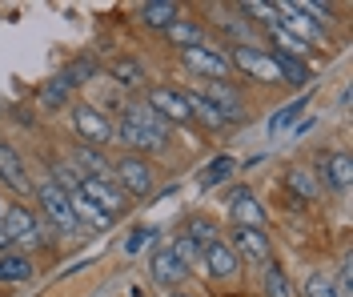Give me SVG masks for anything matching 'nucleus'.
I'll return each instance as SVG.
<instances>
[{
	"label": "nucleus",
	"instance_id": "412c9836",
	"mask_svg": "<svg viewBox=\"0 0 353 297\" xmlns=\"http://www.w3.org/2000/svg\"><path fill=\"white\" fill-rule=\"evenodd\" d=\"M181 96H185V105H189V121L197 116L201 125H205V129H213V133H221V129L229 125V121H225V116H221L217 109H213V105H209V101H205V96H201L197 89H181Z\"/></svg>",
	"mask_w": 353,
	"mask_h": 297
},
{
	"label": "nucleus",
	"instance_id": "c85d7f7f",
	"mask_svg": "<svg viewBox=\"0 0 353 297\" xmlns=\"http://www.w3.org/2000/svg\"><path fill=\"white\" fill-rule=\"evenodd\" d=\"M233 169H237V161H233V157H217L205 173H201V189H213V185L229 181V177H233Z\"/></svg>",
	"mask_w": 353,
	"mask_h": 297
},
{
	"label": "nucleus",
	"instance_id": "4c0bfd02",
	"mask_svg": "<svg viewBox=\"0 0 353 297\" xmlns=\"http://www.w3.org/2000/svg\"><path fill=\"white\" fill-rule=\"evenodd\" d=\"M297 8H301V12H309V21L317 24V28L330 21V12H333V4H317V0H305V4H297Z\"/></svg>",
	"mask_w": 353,
	"mask_h": 297
},
{
	"label": "nucleus",
	"instance_id": "7c9ffc66",
	"mask_svg": "<svg viewBox=\"0 0 353 297\" xmlns=\"http://www.w3.org/2000/svg\"><path fill=\"white\" fill-rule=\"evenodd\" d=\"M169 249H173V257L185 265V269H197V261H201V249L185 237V233H176L173 241H169Z\"/></svg>",
	"mask_w": 353,
	"mask_h": 297
},
{
	"label": "nucleus",
	"instance_id": "5701e85b",
	"mask_svg": "<svg viewBox=\"0 0 353 297\" xmlns=\"http://www.w3.org/2000/svg\"><path fill=\"white\" fill-rule=\"evenodd\" d=\"M273 57V65L281 72V85H293V89H305L309 81H313V72L301 57H289V52H269Z\"/></svg>",
	"mask_w": 353,
	"mask_h": 297
},
{
	"label": "nucleus",
	"instance_id": "a19ab883",
	"mask_svg": "<svg viewBox=\"0 0 353 297\" xmlns=\"http://www.w3.org/2000/svg\"><path fill=\"white\" fill-rule=\"evenodd\" d=\"M0 217H4V205H0Z\"/></svg>",
	"mask_w": 353,
	"mask_h": 297
},
{
	"label": "nucleus",
	"instance_id": "cd10ccee",
	"mask_svg": "<svg viewBox=\"0 0 353 297\" xmlns=\"http://www.w3.org/2000/svg\"><path fill=\"white\" fill-rule=\"evenodd\" d=\"M109 72L121 81V85H141V81H145V65L132 61V57H117V61L109 65Z\"/></svg>",
	"mask_w": 353,
	"mask_h": 297
},
{
	"label": "nucleus",
	"instance_id": "dca6fc26",
	"mask_svg": "<svg viewBox=\"0 0 353 297\" xmlns=\"http://www.w3.org/2000/svg\"><path fill=\"white\" fill-rule=\"evenodd\" d=\"M72 157H77L72 165H77L85 177H97V181H112V161L105 157L101 149H92V145H85V141H81V145H72Z\"/></svg>",
	"mask_w": 353,
	"mask_h": 297
},
{
	"label": "nucleus",
	"instance_id": "b1692460",
	"mask_svg": "<svg viewBox=\"0 0 353 297\" xmlns=\"http://www.w3.org/2000/svg\"><path fill=\"white\" fill-rule=\"evenodd\" d=\"M165 37H169V45H176L181 52L205 45V28H201L197 21H173L169 28H165Z\"/></svg>",
	"mask_w": 353,
	"mask_h": 297
},
{
	"label": "nucleus",
	"instance_id": "39448f33",
	"mask_svg": "<svg viewBox=\"0 0 353 297\" xmlns=\"http://www.w3.org/2000/svg\"><path fill=\"white\" fill-rule=\"evenodd\" d=\"M72 125H77L81 141L92 145V149H101V145L112 141V121H109V113H101L97 105H77V109H72Z\"/></svg>",
	"mask_w": 353,
	"mask_h": 297
},
{
	"label": "nucleus",
	"instance_id": "ea45409f",
	"mask_svg": "<svg viewBox=\"0 0 353 297\" xmlns=\"http://www.w3.org/2000/svg\"><path fill=\"white\" fill-rule=\"evenodd\" d=\"M169 297H189V294H176V289H173V294H169Z\"/></svg>",
	"mask_w": 353,
	"mask_h": 297
},
{
	"label": "nucleus",
	"instance_id": "a878e982",
	"mask_svg": "<svg viewBox=\"0 0 353 297\" xmlns=\"http://www.w3.org/2000/svg\"><path fill=\"white\" fill-rule=\"evenodd\" d=\"M48 173H52V185H57V189H65V193H77L81 181H85V173H81L72 161H52V165H48Z\"/></svg>",
	"mask_w": 353,
	"mask_h": 297
},
{
	"label": "nucleus",
	"instance_id": "e433bc0d",
	"mask_svg": "<svg viewBox=\"0 0 353 297\" xmlns=\"http://www.w3.org/2000/svg\"><path fill=\"white\" fill-rule=\"evenodd\" d=\"M153 237H157V229H149V225L132 229L129 241H125V253H141V249H145V241H153Z\"/></svg>",
	"mask_w": 353,
	"mask_h": 297
},
{
	"label": "nucleus",
	"instance_id": "7ed1b4c3",
	"mask_svg": "<svg viewBox=\"0 0 353 297\" xmlns=\"http://www.w3.org/2000/svg\"><path fill=\"white\" fill-rule=\"evenodd\" d=\"M32 193H37V201H41L44 217L61 229V233H81V221H77L72 209H68V193L65 189H57L52 181H41V185H32Z\"/></svg>",
	"mask_w": 353,
	"mask_h": 297
},
{
	"label": "nucleus",
	"instance_id": "f8f14e48",
	"mask_svg": "<svg viewBox=\"0 0 353 297\" xmlns=\"http://www.w3.org/2000/svg\"><path fill=\"white\" fill-rule=\"evenodd\" d=\"M0 181L8 185L12 193H21V197H28L32 193V181H28V169H24L21 153L8 145V141H0Z\"/></svg>",
	"mask_w": 353,
	"mask_h": 297
},
{
	"label": "nucleus",
	"instance_id": "20e7f679",
	"mask_svg": "<svg viewBox=\"0 0 353 297\" xmlns=\"http://www.w3.org/2000/svg\"><path fill=\"white\" fill-rule=\"evenodd\" d=\"M185 57V65L197 72L201 81H225L229 76V48L225 45H201V48H189V52H181Z\"/></svg>",
	"mask_w": 353,
	"mask_h": 297
},
{
	"label": "nucleus",
	"instance_id": "2f4dec72",
	"mask_svg": "<svg viewBox=\"0 0 353 297\" xmlns=\"http://www.w3.org/2000/svg\"><path fill=\"white\" fill-rule=\"evenodd\" d=\"M241 12H249V21L265 24V28L281 24V17H277V4H265V0H249V4H241Z\"/></svg>",
	"mask_w": 353,
	"mask_h": 297
},
{
	"label": "nucleus",
	"instance_id": "f3484780",
	"mask_svg": "<svg viewBox=\"0 0 353 297\" xmlns=\"http://www.w3.org/2000/svg\"><path fill=\"white\" fill-rule=\"evenodd\" d=\"M137 21L145 24V28H169L173 21H181V4L173 0H149V4H137Z\"/></svg>",
	"mask_w": 353,
	"mask_h": 297
},
{
	"label": "nucleus",
	"instance_id": "a211bd4d",
	"mask_svg": "<svg viewBox=\"0 0 353 297\" xmlns=\"http://www.w3.org/2000/svg\"><path fill=\"white\" fill-rule=\"evenodd\" d=\"M277 17H281V28H285V32H293L297 41H305V45L321 37V28L309 21V17L301 12V8H297V4H277Z\"/></svg>",
	"mask_w": 353,
	"mask_h": 297
},
{
	"label": "nucleus",
	"instance_id": "4468645a",
	"mask_svg": "<svg viewBox=\"0 0 353 297\" xmlns=\"http://www.w3.org/2000/svg\"><path fill=\"white\" fill-rule=\"evenodd\" d=\"M229 213H233V221L241 229H265V209L249 189H233L229 193Z\"/></svg>",
	"mask_w": 353,
	"mask_h": 297
},
{
	"label": "nucleus",
	"instance_id": "0eeeda50",
	"mask_svg": "<svg viewBox=\"0 0 353 297\" xmlns=\"http://www.w3.org/2000/svg\"><path fill=\"white\" fill-rule=\"evenodd\" d=\"M149 274H153L157 285H165V289L173 294L176 285L189 277V269H185V265L173 257V249H169V245H157V249L149 253Z\"/></svg>",
	"mask_w": 353,
	"mask_h": 297
},
{
	"label": "nucleus",
	"instance_id": "4be33fe9",
	"mask_svg": "<svg viewBox=\"0 0 353 297\" xmlns=\"http://www.w3.org/2000/svg\"><path fill=\"white\" fill-rule=\"evenodd\" d=\"M125 121L141 125V129H149V133H153V137H161V141H169V133H173V125H169L165 116H157L145 101H132L129 109H125Z\"/></svg>",
	"mask_w": 353,
	"mask_h": 297
},
{
	"label": "nucleus",
	"instance_id": "ddd939ff",
	"mask_svg": "<svg viewBox=\"0 0 353 297\" xmlns=\"http://www.w3.org/2000/svg\"><path fill=\"white\" fill-rule=\"evenodd\" d=\"M81 193H85L97 209H105L109 217L125 213V201H129V197H125V193H121L112 181H97V177H85V181H81Z\"/></svg>",
	"mask_w": 353,
	"mask_h": 297
},
{
	"label": "nucleus",
	"instance_id": "c756f323",
	"mask_svg": "<svg viewBox=\"0 0 353 297\" xmlns=\"http://www.w3.org/2000/svg\"><path fill=\"white\" fill-rule=\"evenodd\" d=\"M265 294L269 297H293V285H289V277H285V269L281 265H265Z\"/></svg>",
	"mask_w": 353,
	"mask_h": 297
},
{
	"label": "nucleus",
	"instance_id": "f257e3e1",
	"mask_svg": "<svg viewBox=\"0 0 353 297\" xmlns=\"http://www.w3.org/2000/svg\"><path fill=\"white\" fill-rule=\"evenodd\" d=\"M112 185H117L125 197H149V193H153V165L145 157L125 153V157L112 161Z\"/></svg>",
	"mask_w": 353,
	"mask_h": 297
},
{
	"label": "nucleus",
	"instance_id": "423d86ee",
	"mask_svg": "<svg viewBox=\"0 0 353 297\" xmlns=\"http://www.w3.org/2000/svg\"><path fill=\"white\" fill-rule=\"evenodd\" d=\"M229 65L245 69L249 76H257V81L281 85V72H277V65H273V57H269V52H261L257 45H233V48H229Z\"/></svg>",
	"mask_w": 353,
	"mask_h": 297
},
{
	"label": "nucleus",
	"instance_id": "2eb2a0df",
	"mask_svg": "<svg viewBox=\"0 0 353 297\" xmlns=\"http://www.w3.org/2000/svg\"><path fill=\"white\" fill-rule=\"evenodd\" d=\"M205 269L217 277V281H229V277H237V269H241V261H237V253H233V245L229 241H213V245H205Z\"/></svg>",
	"mask_w": 353,
	"mask_h": 297
},
{
	"label": "nucleus",
	"instance_id": "bb28decb",
	"mask_svg": "<svg viewBox=\"0 0 353 297\" xmlns=\"http://www.w3.org/2000/svg\"><path fill=\"white\" fill-rule=\"evenodd\" d=\"M185 237H189L197 249H205V245H213V241H217V225H213L209 217H189V225H185Z\"/></svg>",
	"mask_w": 353,
	"mask_h": 297
},
{
	"label": "nucleus",
	"instance_id": "c9c22d12",
	"mask_svg": "<svg viewBox=\"0 0 353 297\" xmlns=\"http://www.w3.org/2000/svg\"><path fill=\"white\" fill-rule=\"evenodd\" d=\"M305 101H309V96H297L293 105H285L281 113H277V116H273V121H269V133H281L285 125H293V121L301 116V109H305Z\"/></svg>",
	"mask_w": 353,
	"mask_h": 297
},
{
	"label": "nucleus",
	"instance_id": "473e14b6",
	"mask_svg": "<svg viewBox=\"0 0 353 297\" xmlns=\"http://www.w3.org/2000/svg\"><path fill=\"white\" fill-rule=\"evenodd\" d=\"M68 92H72V89H68L65 81L57 76V81H48V85L41 89V105H44V109H65V105H68Z\"/></svg>",
	"mask_w": 353,
	"mask_h": 297
},
{
	"label": "nucleus",
	"instance_id": "72a5a7b5",
	"mask_svg": "<svg viewBox=\"0 0 353 297\" xmlns=\"http://www.w3.org/2000/svg\"><path fill=\"white\" fill-rule=\"evenodd\" d=\"M269 37H273V41L281 45L277 52H289V57H305V52H309L305 41H297V37H293V32H285L281 24H273V28H269Z\"/></svg>",
	"mask_w": 353,
	"mask_h": 297
},
{
	"label": "nucleus",
	"instance_id": "f704fd0d",
	"mask_svg": "<svg viewBox=\"0 0 353 297\" xmlns=\"http://www.w3.org/2000/svg\"><path fill=\"white\" fill-rule=\"evenodd\" d=\"M305 297H337L333 294V277L321 274V269H313V274L305 277Z\"/></svg>",
	"mask_w": 353,
	"mask_h": 297
},
{
	"label": "nucleus",
	"instance_id": "1a4fd4ad",
	"mask_svg": "<svg viewBox=\"0 0 353 297\" xmlns=\"http://www.w3.org/2000/svg\"><path fill=\"white\" fill-rule=\"evenodd\" d=\"M201 96L217 109L225 121H241V113H245V105H241V92L233 89V85H225V81H205L201 85Z\"/></svg>",
	"mask_w": 353,
	"mask_h": 297
},
{
	"label": "nucleus",
	"instance_id": "f03ea898",
	"mask_svg": "<svg viewBox=\"0 0 353 297\" xmlns=\"http://www.w3.org/2000/svg\"><path fill=\"white\" fill-rule=\"evenodd\" d=\"M0 229H4V237H8V245H21V249L44 245V233H41V225H37V213H32L28 205H4Z\"/></svg>",
	"mask_w": 353,
	"mask_h": 297
},
{
	"label": "nucleus",
	"instance_id": "393cba45",
	"mask_svg": "<svg viewBox=\"0 0 353 297\" xmlns=\"http://www.w3.org/2000/svg\"><path fill=\"white\" fill-rule=\"evenodd\" d=\"M285 185H289V193H297L301 201H317L321 197V181H317V173H309V169H289L285 173Z\"/></svg>",
	"mask_w": 353,
	"mask_h": 297
},
{
	"label": "nucleus",
	"instance_id": "6e6552de",
	"mask_svg": "<svg viewBox=\"0 0 353 297\" xmlns=\"http://www.w3.org/2000/svg\"><path fill=\"white\" fill-rule=\"evenodd\" d=\"M145 105H149L157 116H165L169 125H185V121H189V105H185L181 89H165V85H157V89H149Z\"/></svg>",
	"mask_w": 353,
	"mask_h": 297
},
{
	"label": "nucleus",
	"instance_id": "6ab92c4d",
	"mask_svg": "<svg viewBox=\"0 0 353 297\" xmlns=\"http://www.w3.org/2000/svg\"><path fill=\"white\" fill-rule=\"evenodd\" d=\"M317 165H321V177L333 185V189H350V177H353V165H350V153H317Z\"/></svg>",
	"mask_w": 353,
	"mask_h": 297
},
{
	"label": "nucleus",
	"instance_id": "9b49d317",
	"mask_svg": "<svg viewBox=\"0 0 353 297\" xmlns=\"http://www.w3.org/2000/svg\"><path fill=\"white\" fill-rule=\"evenodd\" d=\"M112 137L121 141V145H129V149H132V157H137V153H165V149H169V141L153 137L149 129L132 125V121H125V116H121V121L112 125Z\"/></svg>",
	"mask_w": 353,
	"mask_h": 297
},
{
	"label": "nucleus",
	"instance_id": "aec40b11",
	"mask_svg": "<svg viewBox=\"0 0 353 297\" xmlns=\"http://www.w3.org/2000/svg\"><path fill=\"white\" fill-rule=\"evenodd\" d=\"M32 274H37V269H32V257H28V253H21V249L0 253V281H4V285H24Z\"/></svg>",
	"mask_w": 353,
	"mask_h": 297
},
{
	"label": "nucleus",
	"instance_id": "58836bf2",
	"mask_svg": "<svg viewBox=\"0 0 353 297\" xmlns=\"http://www.w3.org/2000/svg\"><path fill=\"white\" fill-rule=\"evenodd\" d=\"M12 245H8V237H4V229H0V253H8Z\"/></svg>",
	"mask_w": 353,
	"mask_h": 297
},
{
	"label": "nucleus",
	"instance_id": "9d476101",
	"mask_svg": "<svg viewBox=\"0 0 353 297\" xmlns=\"http://www.w3.org/2000/svg\"><path fill=\"white\" fill-rule=\"evenodd\" d=\"M233 253H237V261H249V265H269V237H265V229H233Z\"/></svg>",
	"mask_w": 353,
	"mask_h": 297
}]
</instances>
